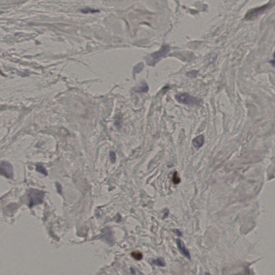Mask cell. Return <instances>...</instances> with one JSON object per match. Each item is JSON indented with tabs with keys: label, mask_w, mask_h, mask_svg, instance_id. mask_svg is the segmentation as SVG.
Returning <instances> with one entry per match:
<instances>
[{
	"label": "cell",
	"mask_w": 275,
	"mask_h": 275,
	"mask_svg": "<svg viewBox=\"0 0 275 275\" xmlns=\"http://www.w3.org/2000/svg\"><path fill=\"white\" fill-rule=\"evenodd\" d=\"M175 99L179 102L189 105L200 106L202 101L197 98L190 95L186 93H179L175 95Z\"/></svg>",
	"instance_id": "1"
},
{
	"label": "cell",
	"mask_w": 275,
	"mask_h": 275,
	"mask_svg": "<svg viewBox=\"0 0 275 275\" xmlns=\"http://www.w3.org/2000/svg\"><path fill=\"white\" fill-rule=\"evenodd\" d=\"M169 51H170V47L168 45H163L159 51L152 53L148 59L147 60V64L149 65H152V66L154 65L160 58L165 56L166 54L169 52Z\"/></svg>",
	"instance_id": "2"
},
{
	"label": "cell",
	"mask_w": 275,
	"mask_h": 275,
	"mask_svg": "<svg viewBox=\"0 0 275 275\" xmlns=\"http://www.w3.org/2000/svg\"><path fill=\"white\" fill-rule=\"evenodd\" d=\"M44 193L43 191L37 189H32L29 193V207L41 204L43 201Z\"/></svg>",
	"instance_id": "3"
},
{
	"label": "cell",
	"mask_w": 275,
	"mask_h": 275,
	"mask_svg": "<svg viewBox=\"0 0 275 275\" xmlns=\"http://www.w3.org/2000/svg\"><path fill=\"white\" fill-rule=\"evenodd\" d=\"M272 4L271 3H269L268 4H266L265 5L261 6V7H257L255 8L254 9H252L247 13L245 15V18L246 20H252L255 18L256 17L259 16L260 15L263 13L265 10L268 9L269 7Z\"/></svg>",
	"instance_id": "4"
},
{
	"label": "cell",
	"mask_w": 275,
	"mask_h": 275,
	"mask_svg": "<svg viewBox=\"0 0 275 275\" xmlns=\"http://www.w3.org/2000/svg\"><path fill=\"white\" fill-rule=\"evenodd\" d=\"M1 173L8 179H13V167L7 161H2L1 163Z\"/></svg>",
	"instance_id": "5"
},
{
	"label": "cell",
	"mask_w": 275,
	"mask_h": 275,
	"mask_svg": "<svg viewBox=\"0 0 275 275\" xmlns=\"http://www.w3.org/2000/svg\"><path fill=\"white\" fill-rule=\"evenodd\" d=\"M176 243H177L178 248L179 249V251L181 252V253L183 255L185 256L186 257H187L189 259H191L190 252H189L187 248H186V246L184 245L183 242H182V241L180 239H177Z\"/></svg>",
	"instance_id": "6"
},
{
	"label": "cell",
	"mask_w": 275,
	"mask_h": 275,
	"mask_svg": "<svg viewBox=\"0 0 275 275\" xmlns=\"http://www.w3.org/2000/svg\"><path fill=\"white\" fill-rule=\"evenodd\" d=\"M192 145L196 148H199L204 145V137L203 135L196 136L192 140Z\"/></svg>",
	"instance_id": "7"
},
{
	"label": "cell",
	"mask_w": 275,
	"mask_h": 275,
	"mask_svg": "<svg viewBox=\"0 0 275 275\" xmlns=\"http://www.w3.org/2000/svg\"><path fill=\"white\" fill-rule=\"evenodd\" d=\"M103 238L104 239L108 242L110 245H113L114 242V240L113 238V233L109 229H105L104 233H103Z\"/></svg>",
	"instance_id": "8"
},
{
	"label": "cell",
	"mask_w": 275,
	"mask_h": 275,
	"mask_svg": "<svg viewBox=\"0 0 275 275\" xmlns=\"http://www.w3.org/2000/svg\"><path fill=\"white\" fill-rule=\"evenodd\" d=\"M36 170L38 172H40L44 175L47 176L48 175V173L45 168L40 163L37 165Z\"/></svg>",
	"instance_id": "9"
},
{
	"label": "cell",
	"mask_w": 275,
	"mask_h": 275,
	"mask_svg": "<svg viewBox=\"0 0 275 275\" xmlns=\"http://www.w3.org/2000/svg\"><path fill=\"white\" fill-rule=\"evenodd\" d=\"M131 256H132V257L133 259H135L136 260H138V261L142 260L143 257V254L141 252H139V251H135V252H132L131 253Z\"/></svg>",
	"instance_id": "10"
},
{
	"label": "cell",
	"mask_w": 275,
	"mask_h": 275,
	"mask_svg": "<svg viewBox=\"0 0 275 275\" xmlns=\"http://www.w3.org/2000/svg\"><path fill=\"white\" fill-rule=\"evenodd\" d=\"M172 181L173 183L175 184H178L181 182V179L177 172H174V174L172 176Z\"/></svg>",
	"instance_id": "11"
},
{
	"label": "cell",
	"mask_w": 275,
	"mask_h": 275,
	"mask_svg": "<svg viewBox=\"0 0 275 275\" xmlns=\"http://www.w3.org/2000/svg\"><path fill=\"white\" fill-rule=\"evenodd\" d=\"M152 263L155 265H158L159 267H165L166 265L165 263L163 261L162 259H160V258L154 260L152 261Z\"/></svg>",
	"instance_id": "12"
},
{
	"label": "cell",
	"mask_w": 275,
	"mask_h": 275,
	"mask_svg": "<svg viewBox=\"0 0 275 275\" xmlns=\"http://www.w3.org/2000/svg\"><path fill=\"white\" fill-rule=\"evenodd\" d=\"M143 63H138L134 67L133 69V72L134 73H139L140 72H141V70H143Z\"/></svg>",
	"instance_id": "13"
},
{
	"label": "cell",
	"mask_w": 275,
	"mask_h": 275,
	"mask_svg": "<svg viewBox=\"0 0 275 275\" xmlns=\"http://www.w3.org/2000/svg\"><path fill=\"white\" fill-rule=\"evenodd\" d=\"M81 11L83 13H95L98 12L100 11L98 10H95V9H93L91 8H84L82 10H81Z\"/></svg>",
	"instance_id": "14"
},
{
	"label": "cell",
	"mask_w": 275,
	"mask_h": 275,
	"mask_svg": "<svg viewBox=\"0 0 275 275\" xmlns=\"http://www.w3.org/2000/svg\"><path fill=\"white\" fill-rule=\"evenodd\" d=\"M198 73V72L197 70H193L192 71H190V72H189L186 73V75H187V76H189L190 77L194 78V77H196L197 76Z\"/></svg>",
	"instance_id": "15"
},
{
	"label": "cell",
	"mask_w": 275,
	"mask_h": 275,
	"mask_svg": "<svg viewBox=\"0 0 275 275\" xmlns=\"http://www.w3.org/2000/svg\"><path fill=\"white\" fill-rule=\"evenodd\" d=\"M110 159L111 162L113 163H115V162H116V154H115V153L114 152H111L110 153Z\"/></svg>",
	"instance_id": "16"
},
{
	"label": "cell",
	"mask_w": 275,
	"mask_h": 275,
	"mask_svg": "<svg viewBox=\"0 0 275 275\" xmlns=\"http://www.w3.org/2000/svg\"><path fill=\"white\" fill-rule=\"evenodd\" d=\"M139 89L143 93H146L148 90V87L146 83H143V85L140 87Z\"/></svg>",
	"instance_id": "17"
},
{
	"label": "cell",
	"mask_w": 275,
	"mask_h": 275,
	"mask_svg": "<svg viewBox=\"0 0 275 275\" xmlns=\"http://www.w3.org/2000/svg\"><path fill=\"white\" fill-rule=\"evenodd\" d=\"M56 189H57V191L59 194H61L62 192V187L59 183H56Z\"/></svg>",
	"instance_id": "18"
},
{
	"label": "cell",
	"mask_w": 275,
	"mask_h": 275,
	"mask_svg": "<svg viewBox=\"0 0 275 275\" xmlns=\"http://www.w3.org/2000/svg\"><path fill=\"white\" fill-rule=\"evenodd\" d=\"M173 232L175 233L176 235L179 236H182L183 235L182 233L178 229H175L173 230Z\"/></svg>",
	"instance_id": "19"
},
{
	"label": "cell",
	"mask_w": 275,
	"mask_h": 275,
	"mask_svg": "<svg viewBox=\"0 0 275 275\" xmlns=\"http://www.w3.org/2000/svg\"><path fill=\"white\" fill-rule=\"evenodd\" d=\"M270 63H272V65L275 66V52L274 53V59L270 61Z\"/></svg>",
	"instance_id": "20"
},
{
	"label": "cell",
	"mask_w": 275,
	"mask_h": 275,
	"mask_svg": "<svg viewBox=\"0 0 275 275\" xmlns=\"http://www.w3.org/2000/svg\"><path fill=\"white\" fill-rule=\"evenodd\" d=\"M131 274H133V275L136 274V271H135V270H134V269L132 268H131Z\"/></svg>",
	"instance_id": "21"
}]
</instances>
